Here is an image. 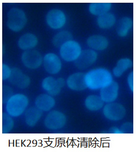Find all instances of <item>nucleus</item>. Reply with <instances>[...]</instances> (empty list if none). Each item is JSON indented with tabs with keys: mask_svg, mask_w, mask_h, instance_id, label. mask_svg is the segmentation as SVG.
Masks as SVG:
<instances>
[{
	"mask_svg": "<svg viewBox=\"0 0 136 152\" xmlns=\"http://www.w3.org/2000/svg\"><path fill=\"white\" fill-rule=\"evenodd\" d=\"M43 67L47 73L57 74L62 68V62L60 57L55 53H48L43 57Z\"/></svg>",
	"mask_w": 136,
	"mask_h": 152,
	"instance_id": "1a4fd4ad",
	"label": "nucleus"
},
{
	"mask_svg": "<svg viewBox=\"0 0 136 152\" xmlns=\"http://www.w3.org/2000/svg\"><path fill=\"white\" fill-rule=\"evenodd\" d=\"M127 81L128 85L129 86V89L132 92H133V72H132L129 73L127 79Z\"/></svg>",
	"mask_w": 136,
	"mask_h": 152,
	"instance_id": "cd10ccee",
	"label": "nucleus"
},
{
	"mask_svg": "<svg viewBox=\"0 0 136 152\" xmlns=\"http://www.w3.org/2000/svg\"><path fill=\"white\" fill-rule=\"evenodd\" d=\"M120 130L123 133H127V132H133V126L132 123L127 122L124 123L123 126H121Z\"/></svg>",
	"mask_w": 136,
	"mask_h": 152,
	"instance_id": "bb28decb",
	"label": "nucleus"
},
{
	"mask_svg": "<svg viewBox=\"0 0 136 152\" xmlns=\"http://www.w3.org/2000/svg\"><path fill=\"white\" fill-rule=\"evenodd\" d=\"M42 87L48 94L52 96H57L61 92V87L57 83V79L52 76H48L43 80Z\"/></svg>",
	"mask_w": 136,
	"mask_h": 152,
	"instance_id": "f3484780",
	"label": "nucleus"
},
{
	"mask_svg": "<svg viewBox=\"0 0 136 152\" xmlns=\"http://www.w3.org/2000/svg\"><path fill=\"white\" fill-rule=\"evenodd\" d=\"M119 89V84L113 81L108 85L100 89V96L104 103H112L118 96Z\"/></svg>",
	"mask_w": 136,
	"mask_h": 152,
	"instance_id": "f8f14e48",
	"label": "nucleus"
},
{
	"mask_svg": "<svg viewBox=\"0 0 136 152\" xmlns=\"http://www.w3.org/2000/svg\"><path fill=\"white\" fill-rule=\"evenodd\" d=\"M10 83L20 89H25L30 85V77L19 68L12 69L11 75L9 79Z\"/></svg>",
	"mask_w": 136,
	"mask_h": 152,
	"instance_id": "9b49d317",
	"label": "nucleus"
},
{
	"mask_svg": "<svg viewBox=\"0 0 136 152\" xmlns=\"http://www.w3.org/2000/svg\"><path fill=\"white\" fill-rule=\"evenodd\" d=\"M13 117L10 116L7 113L2 115V132L6 134L10 132L13 128Z\"/></svg>",
	"mask_w": 136,
	"mask_h": 152,
	"instance_id": "393cba45",
	"label": "nucleus"
},
{
	"mask_svg": "<svg viewBox=\"0 0 136 152\" xmlns=\"http://www.w3.org/2000/svg\"><path fill=\"white\" fill-rule=\"evenodd\" d=\"M38 40L34 34L26 33L22 35L18 40V46L20 49L25 51L35 48L38 44Z\"/></svg>",
	"mask_w": 136,
	"mask_h": 152,
	"instance_id": "2eb2a0df",
	"label": "nucleus"
},
{
	"mask_svg": "<svg viewBox=\"0 0 136 152\" xmlns=\"http://www.w3.org/2000/svg\"><path fill=\"white\" fill-rule=\"evenodd\" d=\"M113 81V76L108 70L98 68L85 74V81L87 88L91 90L101 89Z\"/></svg>",
	"mask_w": 136,
	"mask_h": 152,
	"instance_id": "f257e3e1",
	"label": "nucleus"
},
{
	"mask_svg": "<svg viewBox=\"0 0 136 152\" xmlns=\"http://www.w3.org/2000/svg\"><path fill=\"white\" fill-rule=\"evenodd\" d=\"M103 113L107 119L111 121H119L126 115V109L119 103H107L103 107Z\"/></svg>",
	"mask_w": 136,
	"mask_h": 152,
	"instance_id": "423d86ee",
	"label": "nucleus"
},
{
	"mask_svg": "<svg viewBox=\"0 0 136 152\" xmlns=\"http://www.w3.org/2000/svg\"><path fill=\"white\" fill-rule=\"evenodd\" d=\"M46 20L47 25L51 29L59 30L65 25L66 17L63 11L53 9L47 13Z\"/></svg>",
	"mask_w": 136,
	"mask_h": 152,
	"instance_id": "6e6552de",
	"label": "nucleus"
},
{
	"mask_svg": "<svg viewBox=\"0 0 136 152\" xmlns=\"http://www.w3.org/2000/svg\"><path fill=\"white\" fill-rule=\"evenodd\" d=\"M66 85L70 89L82 91L87 88L85 81V74L80 72L71 75L66 80Z\"/></svg>",
	"mask_w": 136,
	"mask_h": 152,
	"instance_id": "ddd939ff",
	"label": "nucleus"
},
{
	"mask_svg": "<svg viewBox=\"0 0 136 152\" xmlns=\"http://www.w3.org/2000/svg\"><path fill=\"white\" fill-rule=\"evenodd\" d=\"M29 104V98L24 94H12L6 102V113L13 118L19 117L26 111Z\"/></svg>",
	"mask_w": 136,
	"mask_h": 152,
	"instance_id": "f03ea898",
	"label": "nucleus"
},
{
	"mask_svg": "<svg viewBox=\"0 0 136 152\" xmlns=\"http://www.w3.org/2000/svg\"><path fill=\"white\" fill-rule=\"evenodd\" d=\"M110 132H112V133H115V134H121V133H123L120 129L118 128H116V127H114V128H111L110 130Z\"/></svg>",
	"mask_w": 136,
	"mask_h": 152,
	"instance_id": "c85d7f7f",
	"label": "nucleus"
},
{
	"mask_svg": "<svg viewBox=\"0 0 136 152\" xmlns=\"http://www.w3.org/2000/svg\"><path fill=\"white\" fill-rule=\"evenodd\" d=\"M85 106L91 111H97L103 107L104 102L100 96L90 95L85 100Z\"/></svg>",
	"mask_w": 136,
	"mask_h": 152,
	"instance_id": "6ab92c4d",
	"label": "nucleus"
},
{
	"mask_svg": "<svg viewBox=\"0 0 136 152\" xmlns=\"http://www.w3.org/2000/svg\"><path fill=\"white\" fill-rule=\"evenodd\" d=\"M133 21L129 17H123L120 19L117 27L116 32L121 37L126 36L132 26Z\"/></svg>",
	"mask_w": 136,
	"mask_h": 152,
	"instance_id": "aec40b11",
	"label": "nucleus"
},
{
	"mask_svg": "<svg viewBox=\"0 0 136 152\" xmlns=\"http://www.w3.org/2000/svg\"><path fill=\"white\" fill-rule=\"evenodd\" d=\"M42 115L43 112L36 107H31L25 112V122L28 126L33 127L39 122Z\"/></svg>",
	"mask_w": 136,
	"mask_h": 152,
	"instance_id": "a211bd4d",
	"label": "nucleus"
},
{
	"mask_svg": "<svg viewBox=\"0 0 136 152\" xmlns=\"http://www.w3.org/2000/svg\"><path fill=\"white\" fill-rule=\"evenodd\" d=\"M115 17L113 14L106 13L99 16L97 23L100 28L108 29L115 23Z\"/></svg>",
	"mask_w": 136,
	"mask_h": 152,
	"instance_id": "5701e85b",
	"label": "nucleus"
},
{
	"mask_svg": "<svg viewBox=\"0 0 136 152\" xmlns=\"http://www.w3.org/2000/svg\"><path fill=\"white\" fill-rule=\"evenodd\" d=\"M73 36L72 33L67 31H62L57 33L52 39V43L54 45L60 48L63 44L67 42L72 40Z\"/></svg>",
	"mask_w": 136,
	"mask_h": 152,
	"instance_id": "b1692460",
	"label": "nucleus"
},
{
	"mask_svg": "<svg viewBox=\"0 0 136 152\" xmlns=\"http://www.w3.org/2000/svg\"><path fill=\"white\" fill-rule=\"evenodd\" d=\"M24 66L30 69H36L43 63V57L39 51L35 50H27L21 57Z\"/></svg>",
	"mask_w": 136,
	"mask_h": 152,
	"instance_id": "0eeeda50",
	"label": "nucleus"
},
{
	"mask_svg": "<svg viewBox=\"0 0 136 152\" xmlns=\"http://www.w3.org/2000/svg\"><path fill=\"white\" fill-rule=\"evenodd\" d=\"M97 56V53L93 50H84L74 61L75 66L79 69H86L96 61Z\"/></svg>",
	"mask_w": 136,
	"mask_h": 152,
	"instance_id": "9d476101",
	"label": "nucleus"
},
{
	"mask_svg": "<svg viewBox=\"0 0 136 152\" xmlns=\"http://www.w3.org/2000/svg\"><path fill=\"white\" fill-rule=\"evenodd\" d=\"M132 66L133 62L129 58H121L118 61L116 66L113 69V74L117 77H120L125 71L131 68Z\"/></svg>",
	"mask_w": 136,
	"mask_h": 152,
	"instance_id": "412c9836",
	"label": "nucleus"
},
{
	"mask_svg": "<svg viewBox=\"0 0 136 152\" xmlns=\"http://www.w3.org/2000/svg\"><path fill=\"white\" fill-rule=\"evenodd\" d=\"M35 106L42 112L49 111L55 105L53 96L49 94H41L38 96L35 102Z\"/></svg>",
	"mask_w": 136,
	"mask_h": 152,
	"instance_id": "4468645a",
	"label": "nucleus"
},
{
	"mask_svg": "<svg viewBox=\"0 0 136 152\" xmlns=\"http://www.w3.org/2000/svg\"><path fill=\"white\" fill-rule=\"evenodd\" d=\"M12 73L10 67L6 64H2V79L4 80L10 79Z\"/></svg>",
	"mask_w": 136,
	"mask_h": 152,
	"instance_id": "a878e982",
	"label": "nucleus"
},
{
	"mask_svg": "<svg viewBox=\"0 0 136 152\" xmlns=\"http://www.w3.org/2000/svg\"><path fill=\"white\" fill-rule=\"evenodd\" d=\"M66 122V117L63 113L58 110H53L47 114L44 124L47 129L57 130L63 128Z\"/></svg>",
	"mask_w": 136,
	"mask_h": 152,
	"instance_id": "39448f33",
	"label": "nucleus"
},
{
	"mask_svg": "<svg viewBox=\"0 0 136 152\" xmlns=\"http://www.w3.org/2000/svg\"><path fill=\"white\" fill-rule=\"evenodd\" d=\"M87 46L94 51H103L109 45L106 37L101 35H93L89 37L86 40Z\"/></svg>",
	"mask_w": 136,
	"mask_h": 152,
	"instance_id": "dca6fc26",
	"label": "nucleus"
},
{
	"mask_svg": "<svg viewBox=\"0 0 136 152\" xmlns=\"http://www.w3.org/2000/svg\"><path fill=\"white\" fill-rule=\"evenodd\" d=\"M82 51V48L79 43L71 40L60 46L59 53L62 60L70 62L75 61L79 57Z\"/></svg>",
	"mask_w": 136,
	"mask_h": 152,
	"instance_id": "20e7f679",
	"label": "nucleus"
},
{
	"mask_svg": "<svg viewBox=\"0 0 136 152\" xmlns=\"http://www.w3.org/2000/svg\"><path fill=\"white\" fill-rule=\"evenodd\" d=\"M112 7V4L108 2H93L90 4L89 10L95 15H102L108 13Z\"/></svg>",
	"mask_w": 136,
	"mask_h": 152,
	"instance_id": "4be33fe9",
	"label": "nucleus"
},
{
	"mask_svg": "<svg viewBox=\"0 0 136 152\" xmlns=\"http://www.w3.org/2000/svg\"><path fill=\"white\" fill-rule=\"evenodd\" d=\"M27 23L26 14L18 8H11L7 14V26L10 30L18 32L23 30Z\"/></svg>",
	"mask_w": 136,
	"mask_h": 152,
	"instance_id": "7ed1b4c3",
	"label": "nucleus"
}]
</instances>
